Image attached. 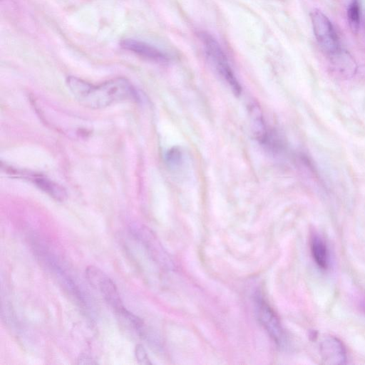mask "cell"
I'll list each match as a JSON object with an SVG mask.
<instances>
[{"label":"cell","instance_id":"10","mask_svg":"<svg viewBox=\"0 0 365 365\" xmlns=\"http://www.w3.org/2000/svg\"><path fill=\"white\" fill-rule=\"evenodd\" d=\"M259 111V110L258 107L253 106L252 110V129L258 140L262 143L269 145L273 143L271 141L272 140H270V138L272 139V133L270 134L269 130L264 123L263 116L261 112Z\"/></svg>","mask_w":365,"mask_h":365},{"label":"cell","instance_id":"15","mask_svg":"<svg viewBox=\"0 0 365 365\" xmlns=\"http://www.w3.org/2000/svg\"><path fill=\"white\" fill-rule=\"evenodd\" d=\"M364 310H365V304L364 305Z\"/></svg>","mask_w":365,"mask_h":365},{"label":"cell","instance_id":"4","mask_svg":"<svg viewBox=\"0 0 365 365\" xmlns=\"http://www.w3.org/2000/svg\"><path fill=\"white\" fill-rule=\"evenodd\" d=\"M86 275L90 284L99 290L117 314L125 309L115 283L108 275L94 266L86 268Z\"/></svg>","mask_w":365,"mask_h":365},{"label":"cell","instance_id":"1","mask_svg":"<svg viewBox=\"0 0 365 365\" xmlns=\"http://www.w3.org/2000/svg\"><path fill=\"white\" fill-rule=\"evenodd\" d=\"M67 85L74 98L83 106L98 109L113 103L136 98L130 83L123 78H116L94 85L81 78L70 76Z\"/></svg>","mask_w":365,"mask_h":365},{"label":"cell","instance_id":"2","mask_svg":"<svg viewBox=\"0 0 365 365\" xmlns=\"http://www.w3.org/2000/svg\"><path fill=\"white\" fill-rule=\"evenodd\" d=\"M199 36L205 53L217 73L226 81L235 95L240 94L241 86L218 42L207 32H201Z\"/></svg>","mask_w":365,"mask_h":365},{"label":"cell","instance_id":"7","mask_svg":"<svg viewBox=\"0 0 365 365\" xmlns=\"http://www.w3.org/2000/svg\"><path fill=\"white\" fill-rule=\"evenodd\" d=\"M121 46L152 60L158 61H165L168 60V56L165 53L143 41L134 39H125L121 42Z\"/></svg>","mask_w":365,"mask_h":365},{"label":"cell","instance_id":"12","mask_svg":"<svg viewBox=\"0 0 365 365\" xmlns=\"http://www.w3.org/2000/svg\"><path fill=\"white\" fill-rule=\"evenodd\" d=\"M135 355L139 363L144 364L149 363L145 350L141 344L136 345L135 349Z\"/></svg>","mask_w":365,"mask_h":365},{"label":"cell","instance_id":"14","mask_svg":"<svg viewBox=\"0 0 365 365\" xmlns=\"http://www.w3.org/2000/svg\"><path fill=\"white\" fill-rule=\"evenodd\" d=\"M78 360V364H94L95 363V362L93 361V359L91 358L88 357L86 355L81 356Z\"/></svg>","mask_w":365,"mask_h":365},{"label":"cell","instance_id":"11","mask_svg":"<svg viewBox=\"0 0 365 365\" xmlns=\"http://www.w3.org/2000/svg\"><path fill=\"white\" fill-rule=\"evenodd\" d=\"M361 9L358 0H352L347 9V19L351 31L356 34L360 25Z\"/></svg>","mask_w":365,"mask_h":365},{"label":"cell","instance_id":"9","mask_svg":"<svg viewBox=\"0 0 365 365\" xmlns=\"http://www.w3.org/2000/svg\"><path fill=\"white\" fill-rule=\"evenodd\" d=\"M330 57L334 71L342 77H350L356 71L355 63L347 53L340 49Z\"/></svg>","mask_w":365,"mask_h":365},{"label":"cell","instance_id":"6","mask_svg":"<svg viewBox=\"0 0 365 365\" xmlns=\"http://www.w3.org/2000/svg\"><path fill=\"white\" fill-rule=\"evenodd\" d=\"M257 304L258 315L261 322L274 341L277 344H282L284 339V333L277 316L264 300H258Z\"/></svg>","mask_w":365,"mask_h":365},{"label":"cell","instance_id":"3","mask_svg":"<svg viewBox=\"0 0 365 365\" xmlns=\"http://www.w3.org/2000/svg\"><path fill=\"white\" fill-rule=\"evenodd\" d=\"M311 20L316 39L322 49L329 56L341 48L336 32L328 17L319 10L311 13Z\"/></svg>","mask_w":365,"mask_h":365},{"label":"cell","instance_id":"13","mask_svg":"<svg viewBox=\"0 0 365 365\" xmlns=\"http://www.w3.org/2000/svg\"><path fill=\"white\" fill-rule=\"evenodd\" d=\"M180 158V152L179 151V150H177L176 148H173L168 153L167 159L170 163L176 165L179 163Z\"/></svg>","mask_w":365,"mask_h":365},{"label":"cell","instance_id":"5","mask_svg":"<svg viewBox=\"0 0 365 365\" xmlns=\"http://www.w3.org/2000/svg\"><path fill=\"white\" fill-rule=\"evenodd\" d=\"M319 353L325 364H344L346 353L343 343L334 336H326L319 343Z\"/></svg>","mask_w":365,"mask_h":365},{"label":"cell","instance_id":"8","mask_svg":"<svg viewBox=\"0 0 365 365\" xmlns=\"http://www.w3.org/2000/svg\"><path fill=\"white\" fill-rule=\"evenodd\" d=\"M310 249L317 265L322 269H327L329 266L328 248L324 239L318 233L312 235Z\"/></svg>","mask_w":365,"mask_h":365}]
</instances>
